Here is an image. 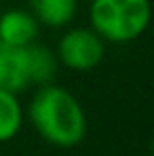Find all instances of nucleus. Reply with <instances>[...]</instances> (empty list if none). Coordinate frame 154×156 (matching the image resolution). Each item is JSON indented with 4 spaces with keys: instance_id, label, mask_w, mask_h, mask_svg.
I'll use <instances>...</instances> for the list:
<instances>
[{
    "instance_id": "7",
    "label": "nucleus",
    "mask_w": 154,
    "mask_h": 156,
    "mask_svg": "<svg viewBox=\"0 0 154 156\" xmlns=\"http://www.w3.org/2000/svg\"><path fill=\"white\" fill-rule=\"evenodd\" d=\"M23 127V108L17 93L0 89V144L11 141Z\"/></svg>"
},
{
    "instance_id": "6",
    "label": "nucleus",
    "mask_w": 154,
    "mask_h": 156,
    "mask_svg": "<svg viewBox=\"0 0 154 156\" xmlns=\"http://www.w3.org/2000/svg\"><path fill=\"white\" fill-rule=\"evenodd\" d=\"M30 13L47 27H66L76 17L78 0H27Z\"/></svg>"
},
{
    "instance_id": "8",
    "label": "nucleus",
    "mask_w": 154,
    "mask_h": 156,
    "mask_svg": "<svg viewBox=\"0 0 154 156\" xmlns=\"http://www.w3.org/2000/svg\"><path fill=\"white\" fill-rule=\"evenodd\" d=\"M30 53V74H32V84H49L55 72H57V57L55 53L45 47V44H38V42H32L27 47Z\"/></svg>"
},
{
    "instance_id": "2",
    "label": "nucleus",
    "mask_w": 154,
    "mask_h": 156,
    "mask_svg": "<svg viewBox=\"0 0 154 156\" xmlns=\"http://www.w3.org/2000/svg\"><path fill=\"white\" fill-rule=\"evenodd\" d=\"M150 0H91V27L103 42L125 44L137 40L150 26Z\"/></svg>"
},
{
    "instance_id": "1",
    "label": "nucleus",
    "mask_w": 154,
    "mask_h": 156,
    "mask_svg": "<svg viewBox=\"0 0 154 156\" xmlns=\"http://www.w3.org/2000/svg\"><path fill=\"white\" fill-rule=\"evenodd\" d=\"M36 133L55 148H74L87 135V114L76 97L57 84H40L27 105Z\"/></svg>"
},
{
    "instance_id": "3",
    "label": "nucleus",
    "mask_w": 154,
    "mask_h": 156,
    "mask_svg": "<svg viewBox=\"0 0 154 156\" xmlns=\"http://www.w3.org/2000/svg\"><path fill=\"white\" fill-rule=\"evenodd\" d=\"M106 42L93 27H70L57 44V59L74 72H91L103 61Z\"/></svg>"
},
{
    "instance_id": "5",
    "label": "nucleus",
    "mask_w": 154,
    "mask_h": 156,
    "mask_svg": "<svg viewBox=\"0 0 154 156\" xmlns=\"http://www.w3.org/2000/svg\"><path fill=\"white\" fill-rule=\"evenodd\" d=\"M36 17L23 9H11L0 15V42L13 47H30L38 36Z\"/></svg>"
},
{
    "instance_id": "4",
    "label": "nucleus",
    "mask_w": 154,
    "mask_h": 156,
    "mask_svg": "<svg viewBox=\"0 0 154 156\" xmlns=\"http://www.w3.org/2000/svg\"><path fill=\"white\" fill-rule=\"evenodd\" d=\"M32 84L27 47L0 42V89L21 93Z\"/></svg>"
}]
</instances>
